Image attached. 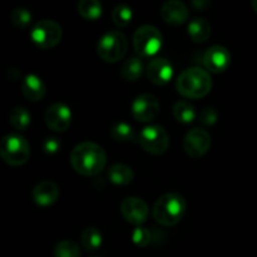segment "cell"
Here are the masks:
<instances>
[{"label":"cell","mask_w":257,"mask_h":257,"mask_svg":"<svg viewBox=\"0 0 257 257\" xmlns=\"http://www.w3.org/2000/svg\"><path fill=\"white\" fill-rule=\"evenodd\" d=\"M70 163L75 172L83 176H95L104 170L107 155L103 147L94 142H82L73 148Z\"/></svg>","instance_id":"1"},{"label":"cell","mask_w":257,"mask_h":257,"mask_svg":"<svg viewBox=\"0 0 257 257\" xmlns=\"http://www.w3.org/2000/svg\"><path fill=\"white\" fill-rule=\"evenodd\" d=\"M176 89L181 95L190 99H198L212 89V78L210 73L201 67H191L183 70L177 78Z\"/></svg>","instance_id":"2"},{"label":"cell","mask_w":257,"mask_h":257,"mask_svg":"<svg viewBox=\"0 0 257 257\" xmlns=\"http://www.w3.org/2000/svg\"><path fill=\"white\" fill-rule=\"evenodd\" d=\"M187 210L185 197L180 193L170 192L161 196L153 206V218L160 225L170 227L180 222Z\"/></svg>","instance_id":"3"},{"label":"cell","mask_w":257,"mask_h":257,"mask_svg":"<svg viewBox=\"0 0 257 257\" xmlns=\"http://www.w3.org/2000/svg\"><path fill=\"white\" fill-rule=\"evenodd\" d=\"M0 157L10 166H23L30 157V146L19 133H9L0 141Z\"/></svg>","instance_id":"4"},{"label":"cell","mask_w":257,"mask_h":257,"mask_svg":"<svg viewBox=\"0 0 257 257\" xmlns=\"http://www.w3.org/2000/svg\"><path fill=\"white\" fill-rule=\"evenodd\" d=\"M128 42L125 35L119 30H109L99 38L97 53L105 63H117L127 53Z\"/></svg>","instance_id":"5"},{"label":"cell","mask_w":257,"mask_h":257,"mask_svg":"<svg viewBox=\"0 0 257 257\" xmlns=\"http://www.w3.org/2000/svg\"><path fill=\"white\" fill-rule=\"evenodd\" d=\"M163 44V35L155 25L146 24L133 34V47L141 57H153Z\"/></svg>","instance_id":"6"},{"label":"cell","mask_w":257,"mask_h":257,"mask_svg":"<svg viewBox=\"0 0 257 257\" xmlns=\"http://www.w3.org/2000/svg\"><path fill=\"white\" fill-rule=\"evenodd\" d=\"M62 38V27L52 19L39 20L30 30V39L40 49H52L59 44Z\"/></svg>","instance_id":"7"},{"label":"cell","mask_w":257,"mask_h":257,"mask_svg":"<svg viewBox=\"0 0 257 257\" xmlns=\"http://www.w3.org/2000/svg\"><path fill=\"white\" fill-rule=\"evenodd\" d=\"M138 143L146 152L160 156L166 153L170 147V136L162 125L151 124L141 131Z\"/></svg>","instance_id":"8"},{"label":"cell","mask_w":257,"mask_h":257,"mask_svg":"<svg viewBox=\"0 0 257 257\" xmlns=\"http://www.w3.org/2000/svg\"><path fill=\"white\" fill-rule=\"evenodd\" d=\"M131 109L136 120L141 123H150L160 114V102L153 94L143 93L133 100Z\"/></svg>","instance_id":"9"},{"label":"cell","mask_w":257,"mask_h":257,"mask_svg":"<svg viewBox=\"0 0 257 257\" xmlns=\"http://www.w3.org/2000/svg\"><path fill=\"white\" fill-rule=\"evenodd\" d=\"M211 147V136L202 128H193L183 140V150L191 158H201Z\"/></svg>","instance_id":"10"},{"label":"cell","mask_w":257,"mask_h":257,"mask_svg":"<svg viewBox=\"0 0 257 257\" xmlns=\"http://www.w3.org/2000/svg\"><path fill=\"white\" fill-rule=\"evenodd\" d=\"M72 109L65 103L57 102L48 107L45 112V124L54 132H65L72 123Z\"/></svg>","instance_id":"11"},{"label":"cell","mask_w":257,"mask_h":257,"mask_svg":"<svg viewBox=\"0 0 257 257\" xmlns=\"http://www.w3.org/2000/svg\"><path fill=\"white\" fill-rule=\"evenodd\" d=\"M120 213L127 222L138 227L147 221L150 208L142 198L127 197L120 203Z\"/></svg>","instance_id":"12"},{"label":"cell","mask_w":257,"mask_h":257,"mask_svg":"<svg viewBox=\"0 0 257 257\" xmlns=\"http://www.w3.org/2000/svg\"><path fill=\"white\" fill-rule=\"evenodd\" d=\"M203 64L211 73H222L230 67L231 53L222 45H212L203 55Z\"/></svg>","instance_id":"13"},{"label":"cell","mask_w":257,"mask_h":257,"mask_svg":"<svg viewBox=\"0 0 257 257\" xmlns=\"http://www.w3.org/2000/svg\"><path fill=\"white\" fill-rule=\"evenodd\" d=\"M147 77L156 85L167 84L173 77L172 64L166 58H155L147 65Z\"/></svg>","instance_id":"14"},{"label":"cell","mask_w":257,"mask_h":257,"mask_svg":"<svg viewBox=\"0 0 257 257\" xmlns=\"http://www.w3.org/2000/svg\"><path fill=\"white\" fill-rule=\"evenodd\" d=\"M187 7L180 0H168L161 8V17L167 24L177 27V25L185 24L188 19Z\"/></svg>","instance_id":"15"},{"label":"cell","mask_w":257,"mask_h":257,"mask_svg":"<svg viewBox=\"0 0 257 257\" xmlns=\"http://www.w3.org/2000/svg\"><path fill=\"white\" fill-rule=\"evenodd\" d=\"M32 197L38 206L48 207V206L54 205L58 201L59 188L53 181H42L33 188Z\"/></svg>","instance_id":"16"},{"label":"cell","mask_w":257,"mask_h":257,"mask_svg":"<svg viewBox=\"0 0 257 257\" xmlns=\"http://www.w3.org/2000/svg\"><path fill=\"white\" fill-rule=\"evenodd\" d=\"M22 92L27 99L32 102H39L44 98L47 88L42 78L38 77L37 74H28L22 82Z\"/></svg>","instance_id":"17"},{"label":"cell","mask_w":257,"mask_h":257,"mask_svg":"<svg viewBox=\"0 0 257 257\" xmlns=\"http://www.w3.org/2000/svg\"><path fill=\"white\" fill-rule=\"evenodd\" d=\"M108 178L113 185L127 186L135 178V172L130 166L124 163H114L108 170Z\"/></svg>","instance_id":"18"},{"label":"cell","mask_w":257,"mask_h":257,"mask_svg":"<svg viewBox=\"0 0 257 257\" xmlns=\"http://www.w3.org/2000/svg\"><path fill=\"white\" fill-rule=\"evenodd\" d=\"M188 35L195 43H205L211 37V24L205 18H196L188 24Z\"/></svg>","instance_id":"19"},{"label":"cell","mask_w":257,"mask_h":257,"mask_svg":"<svg viewBox=\"0 0 257 257\" xmlns=\"http://www.w3.org/2000/svg\"><path fill=\"white\" fill-rule=\"evenodd\" d=\"M143 62L141 58L132 57L125 60L120 67V75L128 82H136L143 74Z\"/></svg>","instance_id":"20"},{"label":"cell","mask_w":257,"mask_h":257,"mask_svg":"<svg viewBox=\"0 0 257 257\" xmlns=\"http://www.w3.org/2000/svg\"><path fill=\"white\" fill-rule=\"evenodd\" d=\"M78 13L85 20H98L103 14L102 3L98 0H80L77 5Z\"/></svg>","instance_id":"21"},{"label":"cell","mask_w":257,"mask_h":257,"mask_svg":"<svg viewBox=\"0 0 257 257\" xmlns=\"http://www.w3.org/2000/svg\"><path fill=\"white\" fill-rule=\"evenodd\" d=\"M80 242L84 250L95 252L103 243V236L100 231L95 227H87L80 235Z\"/></svg>","instance_id":"22"},{"label":"cell","mask_w":257,"mask_h":257,"mask_svg":"<svg viewBox=\"0 0 257 257\" xmlns=\"http://www.w3.org/2000/svg\"><path fill=\"white\" fill-rule=\"evenodd\" d=\"M173 115H175L176 119L181 123H192L196 118V110L195 107L191 104L187 100H178L173 105Z\"/></svg>","instance_id":"23"},{"label":"cell","mask_w":257,"mask_h":257,"mask_svg":"<svg viewBox=\"0 0 257 257\" xmlns=\"http://www.w3.org/2000/svg\"><path fill=\"white\" fill-rule=\"evenodd\" d=\"M9 120L10 124L15 128L19 132H23V131L27 130L30 125V122H32V115L28 112L25 108L23 107H15L14 109H12L9 114Z\"/></svg>","instance_id":"24"},{"label":"cell","mask_w":257,"mask_h":257,"mask_svg":"<svg viewBox=\"0 0 257 257\" xmlns=\"http://www.w3.org/2000/svg\"><path fill=\"white\" fill-rule=\"evenodd\" d=\"M110 135L118 142H133L136 140L135 130L125 122L114 123L110 128Z\"/></svg>","instance_id":"25"},{"label":"cell","mask_w":257,"mask_h":257,"mask_svg":"<svg viewBox=\"0 0 257 257\" xmlns=\"http://www.w3.org/2000/svg\"><path fill=\"white\" fill-rule=\"evenodd\" d=\"M54 257H82L79 245L72 240H62L55 245Z\"/></svg>","instance_id":"26"},{"label":"cell","mask_w":257,"mask_h":257,"mask_svg":"<svg viewBox=\"0 0 257 257\" xmlns=\"http://www.w3.org/2000/svg\"><path fill=\"white\" fill-rule=\"evenodd\" d=\"M133 19V10L125 4H119L113 9L112 20L117 27L124 28L130 25Z\"/></svg>","instance_id":"27"},{"label":"cell","mask_w":257,"mask_h":257,"mask_svg":"<svg viewBox=\"0 0 257 257\" xmlns=\"http://www.w3.org/2000/svg\"><path fill=\"white\" fill-rule=\"evenodd\" d=\"M10 20L17 28H27L32 23V13L25 8H15L10 13Z\"/></svg>","instance_id":"28"},{"label":"cell","mask_w":257,"mask_h":257,"mask_svg":"<svg viewBox=\"0 0 257 257\" xmlns=\"http://www.w3.org/2000/svg\"><path fill=\"white\" fill-rule=\"evenodd\" d=\"M132 241L138 247H146V246H148L151 242L150 230H147L145 227H141V226L136 227L132 233Z\"/></svg>","instance_id":"29"},{"label":"cell","mask_w":257,"mask_h":257,"mask_svg":"<svg viewBox=\"0 0 257 257\" xmlns=\"http://www.w3.org/2000/svg\"><path fill=\"white\" fill-rule=\"evenodd\" d=\"M218 114L216 112L215 108L207 107L205 109L201 110L200 113V122L202 123L203 125H213L216 122H217Z\"/></svg>","instance_id":"30"},{"label":"cell","mask_w":257,"mask_h":257,"mask_svg":"<svg viewBox=\"0 0 257 257\" xmlns=\"http://www.w3.org/2000/svg\"><path fill=\"white\" fill-rule=\"evenodd\" d=\"M60 148V141L55 137H47L43 142V150L48 155L57 153Z\"/></svg>","instance_id":"31"},{"label":"cell","mask_w":257,"mask_h":257,"mask_svg":"<svg viewBox=\"0 0 257 257\" xmlns=\"http://www.w3.org/2000/svg\"><path fill=\"white\" fill-rule=\"evenodd\" d=\"M192 5L197 10H205V9H207L208 7H210L211 3L207 2V0H193Z\"/></svg>","instance_id":"32"},{"label":"cell","mask_w":257,"mask_h":257,"mask_svg":"<svg viewBox=\"0 0 257 257\" xmlns=\"http://www.w3.org/2000/svg\"><path fill=\"white\" fill-rule=\"evenodd\" d=\"M251 5H252L253 10H255V12L257 13V0H253V2L251 3Z\"/></svg>","instance_id":"33"},{"label":"cell","mask_w":257,"mask_h":257,"mask_svg":"<svg viewBox=\"0 0 257 257\" xmlns=\"http://www.w3.org/2000/svg\"><path fill=\"white\" fill-rule=\"evenodd\" d=\"M94 257H95V256H94Z\"/></svg>","instance_id":"34"}]
</instances>
